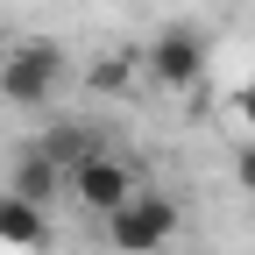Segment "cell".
Here are the masks:
<instances>
[{"mask_svg":"<svg viewBox=\"0 0 255 255\" xmlns=\"http://www.w3.org/2000/svg\"><path fill=\"white\" fill-rule=\"evenodd\" d=\"M36 149L50 156V163H57L64 177H71V170L85 163V156H100V142H92V128H50V135H43Z\"/></svg>","mask_w":255,"mask_h":255,"instance_id":"7","label":"cell"},{"mask_svg":"<svg viewBox=\"0 0 255 255\" xmlns=\"http://www.w3.org/2000/svg\"><path fill=\"white\" fill-rule=\"evenodd\" d=\"M142 71H149V85H163V92H191L206 78V36L191 21H170V28H156V43H149V57H142Z\"/></svg>","mask_w":255,"mask_h":255,"instance_id":"1","label":"cell"},{"mask_svg":"<svg viewBox=\"0 0 255 255\" xmlns=\"http://www.w3.org/2000/svg\"><path fill=\"white\" fill-rule=\"evenodd\" d=\"M64 191H71V199H78L85 213H100V220H114V213H121L128 199H135L142 184H135V170H128L121 156H107V149H100V156H85V163L71 170V184H64Z\"/></svg>","mask_w":255,"mask_h":255,"instance_id":"4","label":"cell"},{"mask_svg":"<svg viewBox=\"0 0 255 255\" xmlns=\"http://www.w3.org/2000/svg\"><path fill=\"white\" fill-rule=\"evenodd\" d=\"M64 78V50L57 43H14L0 57V100L7 107H43Z\"/></svg>","mask_w":255,"mask_h":255,"instance_id":"2","label":"cell"},{"mask_svg":"<svg viewBox=\"0 0 255 255\" xmlns=\"http://www.w3.org/2000/svg\"><path fill=\"white\" fill-rule=\"evenodd\" d=\"M128 78H135V57H121V50H107V57L85 64V85L92 92H128Z\"/></svg>","mask_w":255,"mask_h":255,"instance_id":"8","label":"cell"},{"mask_svg":"<svg viewBox=\"0 0 255 255\" xmlns=\"http://www.w3.org/2000/svg\"><path fill=\"white\" fill-rule=\"evenodd\" d=\"M50 241V213L21 206L14 191H0V248H43Z\"/></svg>","mask_w":255,"mask_h":255,"instance_id":"6","label":"cell"},{"mask_svg":"<svg viewBox=\"0 0 255 255\" xmlns=\"http://www.w3.org/2000/svg\"><path fill=\"white\" fill-rule=\"evenodd\" d=\"M170 234H177V206L156 199V191H135V199L107 220V241H114L121 255H163Z\"/></svg>","mask_w":255,"mask_h":255,"instance_id":"3","label":"cell"},{"mask_svg":"<svg viewBox=\"0 0 255 255\" xmlns=\"http://www.w3.org/2000/svg\"><path fill=\"white\" fill-rule=\"evenodd\" d=\"M64 184H71V177H64V170L50 163V156H43V149H28V156H21V163H14V184H7V191H14V199H21V206H36V213H50V206L64 199Z\"/></svg>","mask_w":255,"mask_h":255,"instance_id":"5","label":"cell"},{"mask_svg":"<svg viewBox=\"0 0 255 255\" xmlns=\"http://www.w3.org/2000/svg\"><path fill=\"white\" fill-rule=\"evenodd\" d=\"M234 114H241V128H248V142H255V78L234 92Z\"/></svg>","mask_w":255,"mask_h":255,"instance_id":"10","label":"cell"},{"mask_svg":"<svg viewBox=\"0 0 255 255\" xmlns=\"http://www.w3.org/2000/svg\"><path fill=\"white\" fill-rule=\"evenodd\" d=\"M234 184H241V191H255V142H241V149H234Z\"/></svg>","mask_w":255,"mask_h":255,"instance_id":"9","label":"cell"}]
</instances>
